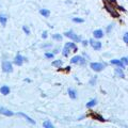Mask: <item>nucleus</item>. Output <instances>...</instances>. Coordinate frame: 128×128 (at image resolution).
Returning a JSON list of instances; mask_svg holds the SVG:
<instances>
[{
    "label": "nucleus",
    "mask_w": 128,
    "mask_h": 128,
    "mask_svg": "<svg viewBox=\"0 0 128 128\" xmlns=\"http://www.w3.org/2000/svg\"><path fill=\"white\" fill-rule=\"evenodd\" d=\"M68 95H70V97L72 98V99H76L77 98V92H76V90H74V89H68Z\"/></svg>",
    "instance_id": "obj_16"
},
{
    "label": "nucleus",
    "mask_w": 128,
    "mask_h": 128,
    "mask_svg": "<svg viewBox=\"0 0 128 128\" xmlns=\"http://www.w3.org/2000/svg\"><path fill=\"white\" fill-rule=\"evenodd\" d=\"M22 30H24V32H25L27 35L30 34V29H29V27H28V26H22Z\"/></svg>",
    "instance_id": "obj_25"
},
{
    "label": "nucleus",
    "mask_w": 128,
    "mask_h": 128,
    "mask_svg": "<svg viewBox=\"0 0 128 128\" xmlns=\"http://www.w3.org/2000/svg\"><path fill=\"white\" fill-rule=\"evenodd\" d=\"M110 63L112 64V65H115V66H118V67H121V68H124V67H125V65L123 64V62L121 61V60H118V59L111 60Z\"/></svg>",
    "instance_id": "obj_11"
},
{
    "label": "nucleus",
    "mask_w": 128,
    "mask_h": 128,
    "mask_svg": "<svg viewBox=\"0 0 128 128\" xmlns=\"http://www.w3.org/2000/svg\"><path fill=\"white\" fill-rule=\"evenodd\" d=\"M40 13H41V15H43V17H49L50 16V11L47 9H41Z\"/></svg>",
    "instance_id": "obj_17"
},
{
    "label": "nucleus",
    "mask_w": 128,
    "mask_h": 128,
    "mask_svg": "<svg viewBox=\"0 0 128 128\" xmlns=\"http://www.w3.org/2000/svg\"><path fill=\"white\" fill-rule=\"evenodd\" d=\"M52 38L54 40H56V41H62V35L61 34H59V33H56V34H54L52 35Z\"/></svg>",
    "instance_id": "obj_23"
},
{
    "label": "nucleus",
    "mask_w": 128,
    "mask_h": 128,
    "mask_svg": "<svg viewBox=\"0 0 128 128\" xmlns=\"http://www.w3.org/2000/svg\"><path fill=\"white\" fill-rule=\"evenodd\" d=\"M24 62H25V58H24L22 54H17L15 57V59H14V64H16L17 66L22 65Z\"/></svg>",
    "instance_id": "obj_8"
},
{
    "label": "nucleus",
    "mask_w": 128,
    "mask_h": 128,
    "mask_svg": "<svg viewBox=\"0 0 128 128\" xmlns=\"http://www.w3.org/2000/svg\"><path fill=\"white\" fill-rule=\"evenodd\" d=\"M73 22H78V24H82V22H84V19L79 18V17H74L73 18Z\"/></svg>",
    "instance_id": "obj_24"
},
{
    "label": "nucleus",
    "mask_w": 128,
    "mask_h": 128,
    "mask_svg": "<svg viewBox=\"0 0 128 128\" xmlns=\"http://www.w3.org/2000/svg\"><path fill=\"white\" fill-rule=\"evenodd\" d=\"M52 66H56V67H61L62 66V64H63V62H62V60H56V61H54L52 63Z\"/></svg>",
    "instance_id": "obj_19"
},
{
    "label": "nucleus",
    "mask_w": 128,
    "mask_h": 128,
    "mask_svg": "<svg viewBox=\"0 0 128 128\" xmlns=\"http://www.w3.org/2000/svg\"><path fill=\"white\" fill-rule=\"evenodd\" d=\"M2 70L6 72V73H12V72H13L12 63L9 61H3L2 62Z\"/></svg>",
    "instance_id": "obj_5"
},
{
    "label": "nucleus",
    "mask_w": 128,
    "mask_h": 128,
    "mask_svg": "<svg viewBox=\"0 0 128 128\" xmlns=\"http://www.w3.org/2000/svg\"><path fill=\"white\" fill-rule=\"evenodd\" d=\"M0 114H3V115H6V116H13L14 112L6 109L4 107H0Z\"/></svg>",
    "instance_id": "obj_7"
},
{
    "label": "nucleus",
    "mask_w": 128,
    "mask_h": 128,
    "mask_svg": "<svg viewBox=\"0 0 128 128\" xmlns=\"http://www.w3.org/2000/svg\"><path fill=\"white\" fill-rule=\"evenodd\" d=\"M105 9L109 12V13L113 16L114 18H118L120 17V14L118 13L116 11H115V9H113V6H111L110 3H108V2H106L105 1Z\"/></svg>",
    "instance_id": "obj_3"
},
{
    "label": "nucleus",
    "mask_w": 128,
    "mask_h": 128,
    "mask_svg": "<svg viewBox=\"0 0 128 128\" xmlns=\"http://www.w3.org/2000/svg\"><path fill=\"white\" fill-rule=\"evenodd\" d=\"M70 63L79 64V65H84L86 63V60L83 57H81V56H74V57L70 59Z\"/></svg>",
    "instance_id": "obj_2"
},
{
    "label": "nucleus",
    "mask_w": 128,
    "mask_h": 128,
    "mask_svg": "<svg viewBox=\"0 0 128 128\" xmlns=\"http://www.w3.org/2000/svg\"><path fill=\"white\" fill-rule=\"evenodd\" d=\"M90 66H91V68L95 72H102L106 67V64L105 63H98V62H92L90 64Z\"/></svg>",
    "instance_id": "obj_4"
},
{
    "label": "nucleus",
    "mask_w": 128,
    "mask_h": 128,
    "mask_svg": "<svg viewBox=\"0 0 128 128\" xmlns=\"http://www.w3.org/2000/svg\"><path fill=\"white\" fill-rule=\"evenodd\" d=\"M96 104H97V100H96V99H91L89 102H86V108H92V107H94Z\"/></svg>",
    "instance_id": "obj_20"
},
{
    "label": "nucleus",
    "mask_w": 128,
    "mask_h": 128,
    "mask_svg": "<svg viewBox=\"0 0 128 128\" xmlns=\"http://www.w3.org/2000/svg\"><path fill=\"white\" fill-rule=\"evenodd\" d=\"M54 57V54L52 52H45V58L46 59H52Z\"/></svg>",
    "instance_id": "obj_26"
},
{
    "label": "nucleus",
    "mask_w": 128,
    "mask_h": 128,
    "mask_svg": "<svg viewBox=\"0 0 128 128\" xmlns=\"http://www.w3.org/2000/svg\"><path fill=\"white\" fill-rule=\"evenodd\" d=\"M47 36H48V35H47V31H44L43 33H42V38H46Z\"/></svg>",
    "instance_id": "obj_29"
},
{
    "label": "nucleus",
    "mask_w": 128,
    "mask_h": 128,
    "mask_svg": "<svg viewBox=\"0 0 128 128\" xmlns=\"http://www.w3.org/2000/svg\"><path fill=\"white\" fill-rule=\"evenodd\" d=\"M70 52V49H68V48H67V47H65V46H64L63 50H62V54L64 56V57H68Z\"/></svg>",
    "instance_id": "obj_22"
},
{
    "label": "nucleus",
    "mask_w": 128,
    "mask_h": 128,
    "mask_svg": "<svg viewBox=\"0 0 128 128\" xmlns=\"http://www.w3.org/2000/svg\"><path fill=\"white\" fill-rule=\"evenodd\" d=\"M95 81H96V76H95V77H94L93 79L91 80V81H90V83H91V84H93V83H95Z\"/></svg>",
    "instance_id": "obj_32"
},
{
    "label": "nucleus",
    "mask_w": 128,
    "mask_h": 128,
    "mask_svg": "<svg viewBox=\"0 0 128 128\" xmlns=\"http://www.w3.org/2000/svg\"><path fill=\"white\" fill-rule=\"evenodd\" d=\"M65 47H67L70 50H73L74 52H76V51L78 50V47H77V45H76L75 43H73V42H67V43L65 44Z\"/></svg>",
    "instance_id": "obj_10"
},
{
    "label": "nucleus",
    "mask_w": 128,
    "mask_h": 128,
    "mask_svg": "<svg viewBox=\"0 0 128 128\" xmlns=\"http://www.w3.org/2000/svg\"><path fill=\"white\" fill-rule=\"evenodd\" d=\"M90 116L93 118L94 120H97V121H99V122H105L106 121V120L104 118V116H102V115L98 114V113H91Z\"/></svg>",
    "instance_id": "obj_12"
},
{
    "label": "nucleus",
    "mask_w": 128,
    "mask_h": 128,
    "mask_svg": "<svg viewBox=\"0 0 128 128\" xmlns=\"http://www.w3.org/2000/svg\"><path fill=\"white\" fill-rule=\"evenodd\" d=\"M17 116H22V118H26V121H28L30 124H33V125L35 124L34 120H32V118L29 116V115H27L26 113H22V112H18V113H17Z\"/></svg>",
    "instance_id": "obj_9"
},
{
    "label": "nucleus",
    "mask_w": 128,
    "mask_h": 128,
    "mask_svg": "<svg viewBox=\"0 0 128 128\" xmlns=\"http://www.w3.org/2000/svg\"><path fill=\"white\" fill-rule=\"evenodd\" d=\"M81 43H82L83 46H88V45H89V42H88V41H81Z\"/></svg>",
    "instance_id": "obj_31"
},
{
    "label": "nucleus",
    "mask_w": 128,
    "mask_h": 128,
    "mask_svg": "<svg viewBox=\"0 0 128 128\" xmlns=\"http://www.w3.org/2000/svg\"><path fill=\"white\" fill-rule=\"evenodd\" d=\"M43 126L45 127V128H54V125H52V123H51L50 121H48V120H47V121H45V122L43 123Z\"/></svg>",
    "instance_id": "obj_21"
},
{
    "label": "nucleus",
    "mask_w": 128,
    "mask_h": 128,
    "mask_svg": "<svg viewBox=\"0 0 128 128\" xmlns=\"http://www.w3.org/2000/svg\"><path fill=\"white\" fill-rule=\"evenodd\" d=\"M121 61L123 62V64H124V65H128V58H126V57H123L122 59H121Z\"/></svg>",
    "instance_id": "obj_28"
},
{
    "label": "nucleus",
    "mask_w": 128,
    "mask_h": 128,
    "mask_svg": "<svg viewBox=\"0 0 128 128\" xmlns=\"http://www.w3.org/2000/svg\"><path fill=\"white\" fill-rule=\"evenodd\" d=\"M89 44L92 46V48H93L94 50H97L98 51V50L102 49V43L99 42V41H95V40L92 38V40H90V41H89Z\"/></svg>",
    "instance_id": "obj_6"
},
{
    "label": "nucleus",
    "mask_w": 128,
    "mask_h": 128,
    "mask_svg": "<svg viewBox=\"0 0 128 128\" xmlns=\"http://www.w3.org/2000/svg\"><path fill=\"white\" fill-rule=\"evenodd\" d=\"M10 92H11V90L8 86H2L0 88V93L2 95H8V94H10Z\"/></svg>",
    "instance_id": "obj_13"
},
{
    "label": "nucleus",
    "mask_w": 128,
    "mask_h": 128,
    "mask_svg": "<svg viewBox=\"0 0 128 128\" xmlns=\"http://www.w3.org/2000/svg\"><path fill=\"white\" fill-rule=\"evenodd\" d=\"M123 41L125 44H127L128 45V32H126L125 34H124V36H123Z\"/></svg>",
    "instance_id": "obj_27"
},
{
    "label": "nucleus",
    "mask_w": 128,
    "mask_h": 128,
    "mask_svg": "<svg viewBox=\"0 0 128 128\" xmlns=\"http://www.w3.org/2000/svg\"><path fill=\"white\" fill-rule=\"evenodd\" d=\"M115 75L120 78H125V74H124L123 68H121V67H116L115 68Z\"/></svg>",
    "instance_id": "obj_15"
},
{
    "label": "nucleus",
    "mask_w": 128,
    "mask_h": 128,
    "mask_svg": "<svg viewBox=\"0 0 128 128\" xmlns=\"http://www.w3.org/2000/svg\"><path fill=\"white\" fill-rule=\"evenodd\" d=\"M64 36H66V38H68L70 40H73L74 42H81V38L79 36V35H77L76 33H74L73 31H66V32H64Z\"/></svg>",
    "instance_id": "obj_1"
},
{
    "label": "nucleus",
    "mask_w": 128,
    "mask_h": 128,
    "mask_svg": "<svg viewBox=\"0 0 128 128\" xmlns=\"http://www.w3.org/2000/svg\"><path fill=\"white\" fill-rule=\"evenodd\" d=\"M112 30V25H109V26H108L107 27V32H108V33H109V32Z\"/></svg>",
    "instance_id": "obj_30"
},
{
    "label": "nucleus",
    "mask_w": 128,
    "mask_h": 128,
    "mask_svg": "<svg viewBox=\"0 0 128 128\" xmlns=\"http://www.w3.org/2000/svg\"><path fill=\"white\" fill-rule=\"evenodd\" d=\"M93 34H94L95 38H102L104 36V31L102 29H97V30H95L93 32Z\"/></svg>",
    "instance_id": "obj_14"
},
{
    "label": "nucleus",
    "mask_w": 128,
    "mask_h": 128,
    "mask_svg": "<svg viewBox=\"0 0 128 128\" xmlns=\"http://www.w3.org/2000/svg\"><path fill=\"white\" fill-rule=\"evenodd\" d=\"M6 22H8V17L4 14H0V24L2 26H6Z\"/></svg>",
    "instance_id": "obj_18"
}]
</instances>
